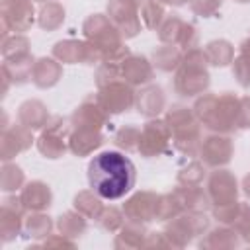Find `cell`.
I'll return each mask as SVG.
<instances>
[{"mask_svg": "<svg viewBox=\"0 0 250 250\" xmlns=\"http://www.w3.org/2000/svg\"><path fill=\"white\" fill-rule=\"evenodd\" d=\"M88 184L98 197L121 199L135 186V166L117 150L100 152L88 164Z\"/></svg>", "mask_w": 250, "mask_h": 250, "instance_id": "1", "label": "cell"}, {"mask_svg": "<svg viewBox=\"0 0 250 250\" xmlns=\"http://www.w3.org/2000/svg\"><path fill=\"white\" fill-rule=\"evenodd\" d=\"M209 84V74L205 70V59L193 61V49L186 57L184 68L176 78V88L182 96H195L203 92Z\"/></svg>", "mask_w": 250, "mask_h": 250, "instance_id": "2", "label": "cell"}, {"mask_svg": "<svg viewBox=\"0 0 250 250\" xmlns=\"http://www.w3.org/2000/svg\"><path fill=\"white\" fill-rule=\"evenodd\" d=\"M98 102L105 111H111V113L127 111L133 105V92L129 86L121 82H109L102 86V94L98 96Z\"/></svg>", "mask_w": 250, "mask_h": 250, "instance_id": "3", "label": "cell"}, {"mask_svg": "<svg viewBox=\"0 0 250 250\" xmlns=\"http://www.w3.org/2000/svg\"><path fill=\"white\" fill-rule=\"evenodd\" d=\"M168 143V127L164 121H148L139 139V150L145 156H152L164 150Z\"/></svg>", "mask_w": 250, "mask_h": 250, "instance_id": "4", "label": "cell"}, {"mask_svg": "<svg viewBox=\"0 0 250 250\" xmlns=\"http://www.w3.org/2000/svg\"><path fill=\"white\" fill-rule=\"evenodd\" d=\"M209 193L215 205H234L236 201V180L227 172L219 170L209 178Z\"/></svg>", "mask_w": 250, "mask_h": 250, "instance_id": "5", "label": "cell"}, {"mask_svg": "<svg viewBox=\"0 0 250 250\" xmlns=\"http://www.w3.org/2000/svg\"><path fill=\"white\" fill-rule=\"evenodd\" d=\"M62 119H57V125H51L39 139L37 146L39 150L49 156V158H59L64 152V129H62Z\"/></svg>", "mask_w": 250, "mask_h": 250, "instance_id": "6", "label": "cell"}, {"mask_svg": "<svg viewBox=\"0 0 250 250\" xmlns=\"http://www.w3.org/2000/svg\"><path fill=\"white\" fill-rule=\"evenodd\" d=\"M230 152H232L230 141L225 137H209V139H205V143L201 146V154H203L205 162L211 166L227 164L230 160Z\"/></svg>", "mask_w": 250, "mask_h": 250, "instance_id": "7", "label": "cell"}, {"mask_svg": "<svg viewBox=\"0 0 250 250\" xmlns=\"http://www.w3.org/2000/svg\"><path fill=\"white\" fill-rule=\"evenodd\" d=\"M20 203L23 207H27V209H33V211H41V209L49 207L51 205V189H49V186H45L43 182L27 184V188H23V191H21Z\"/></svg>", "mask_w": 250, "mask_h": 250, "instance_id": "8", "label": "cell"}, {"mask_svg": "<svg viewBox=\"0 0 250 250\" xmlns=\"http://www.w3.org/2000/svg\"><path fill=\"white\" fill-rule=\"evenodd\" d=\"M123 76L133 84H145L152 78V70L145 57H131L123 64Z\"/></svg>", "mask_w": 250, "mask_h": 250, "instance_id": "9", "label": "cell"}, {"mask_svg": "<svg viewBox=\"0 0 250 250\" xmlns=\"http://www.w3.org/2000/svg\"><path fill=\"white\" fill-rule=\"evenodd\" d=\"M59 74H61V66L53 59H39L37 64L33 66V82L39 88L53 86L59 80Z\"/></svg>", "mask_w": 250, "mask_h": 250, "instance_id": "10", "label": "cell"}, {"mask_svg": "<svg viewBox=\"0 0 250 250\" xmlns=\"http://www.w3.org/2000/svg\"><path fill=\"white\" fill-rule=\"evenodd\" d=\"M20 121L27 129H39L47 121V109L41 102H25L20 107Z\"/></svg>", "mask_w": 250, "mask_h": 250, "instance_id": "11", "label": "cell"}, {"mask_svg": "<svg viewBox=\"0 0 250 250\" xmlns=\"http://www.w3.org/2000/svg\"><path fill=\"white\" fill-rule=\"evenodd\" d=\"M12 12H14V18L4 20V23L10 25L12 29H16V31H25V29L33 23V6H31L27 0H16Z\"/></svg>", "mask_w": 250, "mask_h": 250, "instance_id": "12", "label": "cell"}, {"mask_svg": "<svg viewBox=\"0 0 250 250\" xmlns=\"http://www.w3.org/2000/svg\"><path fill=\"white\" fill-rule=\"evenodd\" d=\"M162 105H164V96L158 86H150L143 90L137 102V107L143 115H156L162 109Z\"/></svg>", "mask_w": 250, "mask_h": 250, "instance_id": "13", "label": "cell"}, {"mask_svg": "<svg viewBox=\"0 0 250 250\" xmlns=\"http://www.w3.org/2000/svg\"><path fill=\"white\" fill-rule=\"evenodd\" d=\"M205 57H207V61H211V64L225 66L232 59V49H230V45L227 41H213V43L207 45Z\"/></svg>", "mask_w": 250, "mask_h": 250, "instance_id": "14", "label": "cell"}, {"mask_svg": "<svg viewBox=\"0 0 250 250\" xmlns=\"http://www.w3.org/2000/svg\"><path fill=\"white\" fill-rule=\"evenodd\" d=\"M62 18H64V10H62L59 4H55V2L47 4V6L41 10V25H43L45 29L57 27V25L62 21Z\"/></svg>", "mask_w": 250, "mask_h": 250, "instance_id": "15", "label": "cell"}, {"mask_svg": "<svg viewBox=\"0 0 250 250\" xmlns=\"http://www.w3.org/2000/svg\"><path fill=\"white\" fill-rule=\"evenodd\" d=\"M84 227H86L84 219L78 217V215H74V213H66V215L61 217V221H59V229H61V232L66 234V236H76L78 232L84 230Z\"/></svg>", "mask_w": 250, "mask_h": 250, "instance_id": "16", "label": "cell"}, {"mask_svg": "<svg viewBox=\"0 0 250 250\" xmlns=\"http://www.w3.org/2000/svg\"><path fill=\"white\" fill-rule=\"evenodd\" d=\"M154 62L162 70H172L180 62V53L172 47H162L160 51H154Z\"/></svg>", "mask_w": 250, "mask_h": 250, "instance_id": "17", "label": "cell"}, {"mask_svg": "<svg viewBox=\"0 0 250 250\" xmlns=\"http://www.w3.org/2000/svg\"><path fill=\"white\" fill-rule=\"evenodd\" d=\"M139 139H141V131L135 129V127H123L119 129V133L115 135V143L123 148H135L139 146Z\"/></svg>", "mask_w": 250, "mask_h": 250, "instance_id": "18", "label": "cell"}, {"mask_svg": "<svg viewBox=\"0 0 250 250\" xmlns=\"http://www.w3.org/2000/svg\"><path fill=\"white\" fill-rule=\"evenodd\" d=\"M10 172H12V166L4 164V170H2V189H6V191L18 189L21 186V182H23V174H21V170L18 166L14 168V174H10Z\"/></svg>", "mask_w": 250, "mask_h": 250, "instance_id": "19", "label": "cell"}, {"mask_svg": "<svg viewBox=\"0 0 250 250\" xmlns=\"http://www.w3.org/2000/svg\"><path fill=\"white\" fill-rule=\"evenodd\" d=\"M234 74H236V78H238V82L246 88V86H250V61L246 59V57H238L236 61H234Z\"/></svg>", "mask_w": 250, "mask_h": 250, "instance_id": "20", "label": "cell"}, {"mask_svg": "<svg viewBox=\"0 0 250 250\" xmlns=\"http://www.w3.org/2000/svg\"><path fill=\"white\" fill-rule=\"evenodd\" d=\"M49 229H51V221L49 217H43V215H37L29 221V230L33 232V236H43V234H49Z\"/></svg>", "mask_w": 250, "mask_h": 250, "instance_id": "21", "label": "cell"}, {"mask_svg": "<svg viewBox=\"0 0 250 250\" xmlns=\"http://www.w3.org/2000/svg\"><path fill=\"white\" fill-rule=\"evenodd\" d=\"M242 57H246V59L250 61V39H246V41L242 43Z\"/></svg>", "mask_w": 250, "mask_h": 250, "instance_id": "22", "label": "cell"}, {"mask_svg": "<svg viewBox=\"0 0 250 250\" xmlns=\"http://www.w3.org/2000/svg\"><path fill=\"white\" fill-rule=\"evenodd\" d=\"M244 191H246V193L250 195V174H248V176L244 178Z\"/></svg>", "mask_w": 250, "mask_h": 250, "instance_id": "23", "label": "cell"}, {"mask_svg": "<svg viewBox=\"0 0 250 250\" xmlns=\"http://www.w3.org/2000/svg\"><path fill=\"white\" fill-rule=\"evenodd\" d=\"M162 2H168V4H176V6H180V4H184L186 0H162Z\"/></svg>", "mask_w": 250, "mask_h": 250, "instance_id": "24", "label": "cell"}, {"mask_svg": "<svg viewBox=\"0 0 250 250\" xmlns=\"http://www.w3.org/2000/svg\"><path fill=\"white\" fill-rule=\"evenodd\" d=\"M238 2H250V0H238Z\"/></svg>", "mask_w": 250, "mask_h": 250, "instance_id": "25", "label": "cell"}]
</instances>
